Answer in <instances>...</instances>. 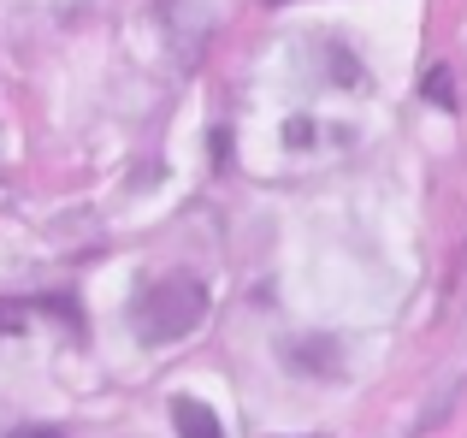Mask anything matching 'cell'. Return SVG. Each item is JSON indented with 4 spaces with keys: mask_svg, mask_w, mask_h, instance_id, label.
<instances>
[{
    "mask_svg": "<svg viewBox=\"0 0 467 438\" xmlns=\"http://www.w3.org/2000/svg\"><path fill=\"white\" fill-rule=\"evenodd\" d=\"M273 6H285V0H273Z\"/></svg>",
    "mask_w": 467,
    "mask_h": 438,
    "instance_id": "8",
    "label": "cell"
},
{
    "mask_svg": "<svg viewBox=\"0 0 467 438\" xmlns=\"http://www.w3.org/2000/svg\"><path fill=\"white\" fill-rule=\"evenodd\" d=\"M18 320H24V308H18V302H0V332H12Z\"/></svg>",
    "mask_w": 467,
    "mask_h": 438,
    "instance_id": "6",
    "label": "cell"
},
{
    "mask_svg": "<svg viewBox=\"0 0 467 438\" xmlns=\"http://www.w3.org/2000/svg\"><path fill=\"white\" fill-rule=\"evenodd\" d=\"M426 101H438V107H456V101H450V71H432V78H426Z\"/></svg>",
    "mask_w": 467,
    "mask_h": 438,
    "instance_id": "4",
    "label": "cell"
},
{
    "mask_svg": "<svg viewBox=\"0 0 467 438\" xmlns=\"http://www.w3.org/2000/svg\"><path fill=\"white\" fill-rule=\"evenodd\" d=\"M285 137H290V149H308L314 125H308V119H290V130H285Z\"/></svg>",
    "mask_w": 467,
    "mask_h": 438,
    "instance_id": "5",
    "label": "cell"
},
{
    "mask_svg": "<svg viewBox=\"0 0 467 438\" xmlns=\"http://www.w3.org/2000/svg\"><path fill=\"white\" fill-rule=\"evenodd\" d=\"M290 361H296V368H308V373H343V349L331 344H290Z\"/></svg>",
    "mask_w": 467,
    "mask_h": 438,
    "instance_id": "3",
    "label": "cell"
},
{
    "mask_svg": "<svg viewBox=\"0 0 467 438\" xmlns=\"http://www.w3.org/2000/svg\"><path fill=\"white\" fill-rule=\"evenodd\" d=\"M130 320H137L142 344H178V338H190L207 320V290L195 278H160V285H149L137 297Z\"/></svg>",
    "mask_w": 467,
    "mask_h": 438,
    "instance_id": "1",
    "label": "cell"
},
{
    "mask_svg": "<svg viewBox=\"0 0 467 438\" xmlns=\"http://www.w3.org/2000/svg\"><path fill=\"white\" fill-rule=\"evenodd\" d=\"M12 438H66V433H59V427H18Z\"/></svg>",
    "mask_w": 467,
    "mask_h": 438,
    "instance_id": "7",
    "label": "cell"
},
{
    "mask_svg": "<svg viewBox=\"0 0 467 438\" xmlns=\"http://www.w3.org/2000/svg\"><path fill=\"white\" fill-rule=\"evenodd\" d=\"M171 427H178V438H225L219 415L202 397H171Z\"/></svg>",
    "mask_w": 467,
    "mask_h": 438,
    "instance_id": "2",
    "label": "cell"
}]
</instances>
